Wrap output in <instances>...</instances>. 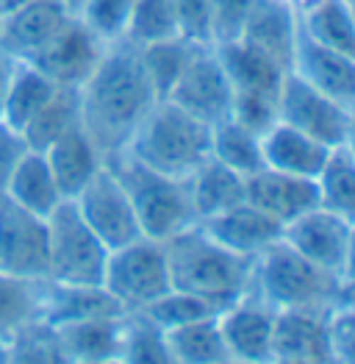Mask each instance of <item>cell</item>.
Returning a JSON list of instances; mask_svg holds the SVG:
<instances>
[{
    "label": "cell",
    "instance_id": "cell-1",
    "mask_svg": "<svg viewBox=\"0 0 355 364\" xmlns=\"http://www.w3.org/2000/svg\"><path fill=\"white\" fill-rule=\"evenodd\" d=\"M78 97L81 125L106 159L125 151L131 134L158 100L139 61V50L128 42L109 45L94 73L78 90Z\"/></svg>",
    "mask_w": 355,
    "mask_h": 364
},
{
    "label": "cell",
    "instance_id": "cell-2",
    "mask_svg": "<svg viewBox=\"0 0 355 364\" xmlns=\"http://www.w3.org/2000/svg\"><path fill=\"white\" fill-rule=\"evenodd\" d=\"M173 289L206 298L225 309L250 292L253 259L217 242L200 223L164 240Z\"/></svg>",
    "mask_w": 355,
    "mask_h": 364
},
{
    "label": "cell",
    "instance_id": "cell-3",
    "mask_svg": "<svg viewBox=\"0 0 355 364\" xmlns=\"http://www.w3.org/2000/svg\"><path fill=\"white\" fill-rule=\"evenodd\" d=\"M125 153L158 173L186 178L211 156V125L161 97L131 134Z\"/></svg>",
    "mask_w": 355,
    "mask_h": 364
},
{
    "label": "cell",
    "instance_id": "cell-4",
    "mask_svg": "<svg viewBox=\"0 0 355 364\" xmlns=\"http://www.w3.org/2000/svg\"><path fill=\"white\" fill-rule=\"evenodd\" d=\"M250 292L275 311L283 309H333L342 298V278L317 267L283 237L253 259Z\"/></svg>",
    "mask_w": 355,
    "mask_h": 364
},
{
    "label": "cell",
    "instance_id": "cell-5",
    "mask_svg": "<svg viewBox=\"0 0 355 364\" xmlns=\"http://www.w3.org/2000/svg\"><path fill=\"white\" fill-rule=\"evenodd\" d=\"M106 164L125 186L145 237L164 242L173 234L197 223L192 200H189L186 178L158 173L148 164L136 161L125 151L109 156Z\"/></svg>",
    "mask_w": 355,
    "mask_h": 364
},
{
    "label": "cell",
    "instance_id": "cell-6",
    "mask_svg": "<svg viewBox=\"0 0 355 364\" xmlns=\"http://www.w3.org/2000/svg\"><path fill=\"white\" fill-rule=\"evenodd\" d=\"M48 234H50L48 281L103 287V275H106L111 250L89 228L72 200H61L48 214Z\"/></svg>",
    "mask_w": 355,
    "mask_h": 364
},
{
    "label": "cell",
    "instance_id": "cell-7",
    "mask_svg": "<svg viewBox=\"0 0 355 364\" xmlns=\"http://www.w3.org/2000/svg\"><path fill=\"white\" fill-rule=\"evenodd\" d=\"M106 292L122 311H142L173 289L164 242L139 237L133 242L114 247L103 275Z\"/></svg>",
    "mask_w": 355,
    "mask_h": 364
},
{
    "label": "cell",
    "instance_id": "cell-8",
    "mask_svg": "<svg viewBox=\"0 0 355 364\" xmlns=\"http://www.w3.org/2000/svg\"><path fill=\"white\" fill-rule=\"evenodd\" d=\"M278 120L325 142L327 148H342L347 139L350 109L286 70L278 95Z\"/></svg>",
    "mask_w": 355,
    "mask_h": 364
},
{
    "label": "cell",
    "instance_id": "cell-9",
    "mask_svg": "<svg viewBox=\"0 0 355 364\" xmlns=\"http://www.w3.org/2000/svg\"><path fill=\"white\" fill-rule=\"evenodd\" d=\"M50 234L48 217L23 209L0 195V273L23 278H48Z\"/></svg>",
    "mask_w": 355,
    "mask_h": 364
},
{
    "label": "cell",
    "instance_id": "cell-10",
    "mask_svg": "<svg viewBox=\"0 0 355 364\" xmlns=\"http://www.w3.org/2000/svg\"><path fill=\"white\" fill-rule=\"evenodd\" d=\"M167 100L178 103L180 109H186L189 114H195L208 125H217L219 120L231 117L234 87L214 45L195 48L183 75L178 78L175 90L170 92Z\"/></svg>",
    "mask_w": 355,
    "mask_h": 364
},
{
    "label": "cell",
    "instance_id": "cell-11",
    "mask_svg": "<svg viewBox=\"0 0 355 364\" xmlns=\"http://www.w3.org/2000/svg\"><path fill=\"white\" fill-rule=\"evenodd\" d=\"M72 203L78 206L87 225L106 242L109 250L145 237L133 203L119 178L109 170V164H103V170L72 198Z\"/></svg>",
    "mask_w": 355,
    "mask_h": 364
},
{
    "label": "cell",
    "instance_id": "cell-12",
    "mask_svg": "<svg viewBox=\"0 0 355 364\" xmlns=\"http://www.w3.org/2000/svg\"><path fill=\"white\" fill-rule=\"evenodd\" d=\"M106 50H109V42H103L78 14H72L67 26L28 64L45 73L56 87L81 90Z\"/></svg>",
    "mask_w": 355,
    "mask_h": 364
},
{
    "label": "cell",
    "instance_id": "cell-13",
    "mask_svg": "<svg viewBox=\"0 0 355 364\" xmlns=\"http://www.w3.org/2000/svg\"><path fill=\"white\" fill-rule=\"evenodd\" d=\"M353 228L344 217L330 212L327 206H314L305 214H300L289 225H283V242H289L297 253H302L308 262L322 267L327 273L339 275L344 270L347 250L353 240Z\"/></svg>",
    "mask_w": 355,
    "mask_h": 364
},
{
    "label": "cell",
    "instance_id": "cell-14",
    "mask_svg": "<svg viewBox=\"0 0 355 364\" xmlns=\"http://www.w3.org/2000/svg\"><path fill=\"white\" fill-rule=\"evenodd\" d=\"M278 311L247 292L219 311L222 339L231 362H272V336Z\"/></svg>",
    "mask_w": 355,
    "mask_h": 364
},
{
    "label": "cell",
    "instance_id": "cell-15",
    "mask_svg": "<svg viewBox=\"0 0 355 364\" xmlns=\"http://www.w3.org/2000/svg\"><path fill=\"white\" fill-rule=\"evenodd\" d=\"M330 309H283L275 317L272 362L333 364L330 350Z\"/></svg>",
    "mask_w": 355,
    "mask_h": 364
},
{
    "label": "cell",
    "instance_id": "cell-16",
    "mask_svg": "<svg viewBox=\"0 0 355 364\" xmlns=\"http://www.w3.org/2000/svg\"><path fill=\"white\" fill-rule=\"evenodd\" d=\"M72 11L61 0H28L3 14L0 48L17 61H31L67 26Z\"/></svg>",
    "mask_w": 355,
    "mask_h": 364
},
{
    "label": "cell",
    "instance_id": "cell-17",
    "mask_svg": "<svg viewBox=\"0 0 355 364\" xmlns=\"http://www.w3.org/2000/svg\"><path fill=\"white\" fill-rule=\"evenodd\" d=\"M247 200L253 206H258L264 214H269L283 228L300 214L320 206L322 195H320L317 178H302V176L264 167L247 178Z\"/></svg>",
    "mask_w": 355,
    "mask_h": 364
},
{
    "label": "cell",
    "instance_id": "cell-18",
    "mask_svg": "<svg viewBox=\"0 0 355 364\" xmlns=\"http://www.w3.org/2000/svg\"><path fill=\"white\" fill-rule=\"evenodd\" d=\"M289 70L297 73L302 81L311 87L330 95L342 106L353 109L355 106V59L347 53L330 50L325 45L308 39L305 33L297 31L295 53Z\"/></svg>",
    "mask_w": 355,
    "mask_h": 364
},
{
    "label": "cell",
    "instance_id": "cell-19",
    "mask_svg": "<svg viewBox=\"0 0 355 364\" xmlns=\"http://www.w3.org/2000/svg\"><path fill=\"white\" fill-rule=\"evenodd\" d=\"M219 61L231 78L234 95H253V97H278L280 84L286 75V64L269 56L266 50L256 48L253 42L234 36L214 45Z\"/></svg>",
    "mask_w": 355,
    "mask_h": 364
},
{
    "label": "cell",
    "instance_id": "cell-20",
    "mask_svg": "<svg viewBox=\"0 0 355 364\" xmlns=\"http://www.w3.org/2000/svg\"><path fill=\"white\" fill-rule=\"evenodd\" d=\"M297 6L292 0H250L236 36L253 42L280 64H292L297 42Z\"/></svg>",
    "mask_w": 355,
    "mask_h": 364
},
{
    "label": "cell",
    "instance_id": "cell-21",
    "mask_svg": "<svg viewBox=\"0 0 355 364\" xmlns=\"http://www.w3.org/2000/svg\"><path fill=\"white\" fill-rule=\"evenodd\" d=\"M200 225L217 242H222L234 253L247 256V259H256L258 253H264L266 247L278 242L280 234H283V228L269 214L261 212L258 206H253L250 200L217 214L211 220H203Z\"/></svg>",
    "mask_w": 355,
    "mask_h": 364
},
{
    "label": "cell",
    "instance_id": "cell-22",
    "mask_svg": "<svg viewBox=\"0 0 355 364\" xmlns=\"http://www.w3.org/2000/svg\"><path fill=\"white\" fill-rule=\"evenodd\" d=\"M261 148H264L266 167L302 176V178H320L330 153L336 151V148H327L325 142H320L280 120L261 134Z\"/></svg>",
    "mask_w": 355,
    "mask_h": 364
},
{
    "label": "cell",
    "instance_id": "cell-23",
    "mask_svg": "<svg viewBox=\"0 0 355 364\" xmlns=\"http://www.w3.org/2000/svg\"><path fill=\"white\" fill-rule=\"evenodd\" d=\"M42 153L48 159V167L56 178V186L64 200H72L106 164V156L92 142L84 125L67 131Z\"/></svg>",
    "mask_w": 355,
    "mask_h": 364
},
{
    "label": "cell",
    "instance_id": "cell-24",
    "mask_svg": "<svg viewBox=\"0 0 355 364\" xmlns=\"http://www.w3.org/2000/svg\"><path fill=\"white\" fill-rule=\"evenodd\" d=\"M186 186H189V200L197 223L211 220L247 200V178L219 164L211 156L192 176H186Z\"/></svg>",
    "mask_w": 355,
    "mask_h": 364
},
{
    "label": "cell",
    "instance_id": "cell-25",
    "mask_svg": "<svg viewBox=\"0 0 355 364\" xmlns=\"http://www.w3.org/2000/svg\"><path fill=\"white\" fill-rule=\"evenodd\" d=\"M53 328L59 334L64 362H119L122 314L92 317Z\"/></svg>",
    "mask_w": 355,
    "mask_h": 364
},
{
    "label": "cell",
    "instance_id": "cell-26",
    "mask_svg": "<svg viewBox=\"0 0 355 364\" xmlns=\"http://www.w3.org/2000/svg\"><path fill=\"white\" fill-rule=\"evenodd\" d=\"M297 28L308 39L355 59V17L347 0L297 3Z\"/></svg>",
    "mask_w": 355,
    "mask_h": 364
},
{
    "label": "cell",
    "instance_id": "cell-27",
    "mask_svg": "<svg viewBox=\"0 0 355 364\" xmlns=\"http://www.w3.org/2000/svg\"><path fill=\"white\" fill-rule=\"evenodd\" d=\"M125 314L119 304L106 292V287H78V284H45V314L42 320L50 326H67L92 317H114Z\"/></svg>",
    "mask_w": 355,
    "mask_h": 364
},
{
    "label": "cell",
    "instance_id": "cell-28",
    "mask_svg": "<svg viewBox=\"0 0 355 364\" xmlns=\"http://www.w3.org/2000/svg\"><path fill=\"white\" fill-rule=\"evenodd\" d=\"M48 278H23L0 273V345L6 348L23 328L45 314Z\"/></svg>",
    "mask_w": 355,
    "mask_h": 364
},
{
    "label": "cell",
    "instance_id": "cell-29",
    "mask_svg": "<svg viewBox=\"0 0 355 364\" xmlns=\"http://www.w3.org/2000/svg\"><path fill=\"white\" fill-rule=\"evenodd\" d=\"M167 348H170V362L173 364H225L228 350L222 339L219 326V311L208 314L200 320L183 323L178 328L167 331Z\"/></svg>",
    "mask_w": 355,
    "mask_h": 364
},
{
    "label": "cell",
    "instance_id": "cell-30",
    "mask_svg": "<svg viewBox=\"0 0 355 364\" xmlns=\"http://www.w3.org/2000/svg\"><path fill=\"white\" fill-rule=\"evenodd\" d=\"M6 198H11L14 203H20L23 209L39 217H48L64 200L56 186V178L48 167L45 153L28 151L23 156V161L17 164L11 181L6 186Z\"/></svg>",
    "mask_w": 355,
    "mask_h": 364
},
{
    "label": "cell",
    "instance_id": "cell-31",
    "mask_svg": "<svg viewBox=\"0 0 355 364\" xmlns=\"http://www.w3.org/2000/svg\"><path fill=\"white\" fill-rule=\"evenodd\" d=\"M211 159L231 167L234 173L250 178L258 170H264V148L261 134L250 131L234 117H225L217 125H211Z\"/></svg>",
    "mask_w": 355,
    "mask_h": 364
},
{
    "label": "cell",
    "instance_id": "cell-32",
    "mask_svg": "<svg viewBox=\"0 0 355 364\" xmlns=\"http://www.w3.org/2000/svg\"><path fill=\"white\" fill-rule=\"evenodd\" d=\"M56 90L59 87L45 73H39L33 64L17 61L9 92H6V103H3V122H9L11 128L23 134L26 125L33 120V114L50 100V95Z\"/></svg>",
    "mask_w": 355,
    "mask_h": 364
},
{
    "label": "cell",
    "instance_id": "cell-33",
    "mask_svg": "<svg viewBox=\"0 0 355 364\" xmlns=\"http://www.w3.org/2000/svg\"><path fill=\"white\" fill-rule=\"evenodd\" d=\"M78 125H81V97H78V90L59 87L50 95V100L33 114V120L26 125L23 136H26L31 151L42 153L45 148H50L59 136H64L67 131H72Z\"/></svg>",
    "mask_w": 355,
    "mask_h": 364
},
{
    "label": "cell",
    "instance_id": "cell-34",
    "mask_svg": "<svg viewBox=\"0 0 355 364\" xmlns=\"http://www.w3.org/2000/svg\"><path fill=\"white\" fill-rule=\"evenodd\" d=\"M195 48H197V42H189L186 36H173V39H164V42L136 48L139 61L145 67V75H148L150 87H153L158 100L170 97V92L175 90L178 78L183 75Z\"/></svg>",
    "mask_w": 355,
    "mask_h": 364
},
{
    "label": "cell",
    "instance_id": "cell-35",
    "mask_svg": "<svg viewBox=\"0 0 355 364\" xmlns=\"http://www.w3.org/2000/svg\"><path fill=\"white\" fill-rule=\"evenodd\" d=\"M119 362L173 364L170 362V348H167V331L150 317L148 311H125L122 314Z\"/></svg>",
    "mask_w": 355,
    "mask_h": 364
},
{
    "label": "cell",
    "instance_id": "cell-36",
    "mask_svg": "<svg viewBox=\"0 0 355 364\" xmlns=\"http://www.w3.org/2000/svg\"><path fill=\"white\" fill-rule=\"evenodd\" d=\"M320 181L322 206L355 225V156L347 148H336L327 159Z\"/></svg>",
    "mask_w": 355,
    "mask_h": 364
},
{
    "label": "cell",
    "instance_id": "cell-37",
    "mask_svg": "<svg viewBox=\"0 0 355 364\" xmlns=\"http://www.w3.org/2000/svg\"><path fill=\"white\" fill-rule=\"evenodd\" d=\"M173 36H180L173 0H136L133 3L122 42H128L133 48H145V45L164 42Z\"/></svg>",
    "mask_w": 355,
    "mask_h": 364
},
{
    "label": "cell",
    "instance_id": "cell-38",
    "mask_svg": "<svg viewBox=\"0 0 355 364\" xmlns=\"http://www.w3.org/2000/svg\"><path fill=\"white\" fill-rule=\"evenodd\" d=\"M6 362H64L56 328L45 320L31 323L6 345Z\"/></svg>",
    "mask_w": 355,
    "mask_h": 364
},
{
    "label": "cell",
    "instance_id": "cell-39",
    "mask_svg": "<svg viewBox=\"0 0 355 364\" xmlns=\"http://www.w3.org/2000/svg\"><path fill=\"white\" fill-rule=\"evenodd\" d=\"M150 317L164 328H178L183 323H192V320H200V317H208V314H217L222 311L219 306H214L206 298H197V295H189V292H180V289H170L167 295H161L155 304H150L148 309Z\"/></svg>",
    "mask_w": 355,
    "mask_h": 364
},
{
    "label": "cell",
    "instance_id": "cell-40",
    "mask_svg": "<svg viewBox=\"0 0 355 364\" xmlns=\"http://www.w3.org/2000/svg\"><path fill=\"white\" fill-rule=\"evenodd\" d=\"M133 3L136 0H84V6L78 9V17L103 42L114 45V42H122V36H125Z\"/></svg>",
    "mask_w": 355,
    "mask_h": 364
},
{
    "label": "cell",
    "instance_id": "cell-41",
    "mask_svg": "<svg viewBox=\"0 0 355 364\" xmlns=\"http://www.w3.org/2000/svg\"><path fill=\"white\" fill-rule=\"evenodd\" d=\"M180 36L197 45H214V3L211 0H173Z\"/></svg>",
    "mask_w": 355,
    "mask_h": 364
},
{
    "label": "cell",
    "instance_id": "cell-42",
    "mask_svg": "<svg viewBox=\"0 0 355 364\" xmlns=\"http://www.w3.org/2000/svg\"><path fill=\"white\" fill-rule=\"evenodd\" d=\"M333 364H355V306L336 304L327 314Z\"/></svg>",
    "mask_w": 355,
    "mask_h": 364
},
{
    "label": "cell",
    "instance_id": "cell-43",
    "mask_svg": "<svg viewBox=\"0 0 355 364\" xmlns=\"http://www.w3.org/2000/svg\"><path fill=\"white\" fill-rule=\"evenodd\" d=\"M31 148L26 136L17 128H11L9 122L0 120V195H6V186H9L17 164L23 161V156Z\"/></svg>",
    "mask_w": 355,
    "mask_h": 364
},
{
    "label": "cell",
    "instance_id": "cell-44",
    "mask_svg": "<svg viewBox=\"0 0 355 364\" xmlns=\"http://www.w3.org/2000/svg\"><path fill=\"white\" fill-rule=\"evenodd\" d=\"M211 3H214V45L234 39L250 9V0H211Z\"/></svg>",
    "mask_w": 355,
    "mask_h": 364
},
{
    "label": "cell",
    "instance_id": "cell-45",
    "mask_svg": "<svg viewBox=\"0 0 355 364\" xmlns=\"http://www.w3.org/2000/svg\"><path fill=\"white\" fill-rule=\"evenodd\" d=\"M14 67H17V59L9 56V53L0 48V120H3V103H6V92H9V84H11Z\"/></svg>",
    "mask_w": 355,
    "mask_h": 364
},
{
    "label": "cell",
    "instance_id": "cell-46",
    "mask_svg": "<svg viewBox=\"0 0 355 364\" xmlns=\"http://www.w3.org/2000/svg\"><path fill=\"white\" fill-rule=\"evenodd\" d=\"M342 284H355V228L353 240H350V250H347V262H344V270H342Z\"/></svg>",
    "mask_w": 355,
    "mask_h": 364
},
{
    "label": "cell",
    "instance_id": "cell-47",
    "mask_svg": "<svg viewBox=\"0 0 355 364\" xmlns=\"http://www.w3.org/2000/svg\"><path fill=\"white\" fill-rule=\"evenodd\" d=\"M342 148H347V151L355 156V106L350 109V125H347V139H344V145Z\"/></svg>",
    "mask_w": 355,
    "mask_h": 364
},
{
    "label": "cell",
    "instance_id": "cell-48",
    "mask_svg": "<svg viewBox=\"0 0 355 364\" xmlns=\"http://www.w3.org/2000/svg\"><path fill=\"white\" fill-rule=\"evenodd\" d=\"M339 304L355 306V284H342V298H339Z\"/></svg>",
    "mask_w": 355,
    "mask_h": 364
},
{
    "label": "cell",
    "instance_id": "cell-49",
    "mask_svg": "<svg viewBox=\"0 0 355 364\" xmlns=\"http://www.w3.org/2000/svg\"><path fill=\"white\" fill-rule=\"evenodd\" d=\"M23 3H28V0H0V11L9 14V11H14V9L23 6Z\"/></svg>",
    "mask_w": 355,
    "mask_h": 364
},
{
    "label": "cell",
    "instance_id": "cell-50",
    "mask_svg": "<svg viewBox=\"0 0 355 364\" xmlns=\"http://www.w3.org/2000/svg\"><path fill=\"white\" fill-rule=\"evenodd\" d=\"M61 3H64V6H67L72 14H78V9L84 6V0H61Z\"/></svg>",
    "mask_w": 355,
    "mask_h": 364
},
{
    "label": "cell",
    "instance_id": "cell-51",
    "mask_svg": "<svg viewBox=\"0 0 355 364\" xmlns=\"http://www.w3.org/2000/svg\"><path fill=\"white\" fill-rule=\"evenodd\" d=\"M0 362H6V348L0 345Z\"/></svg>",
    "mask_w": 355,
    "mask_h": 364
},
{
    "label": "cell",
    "instance_id": "cell-52",
    "mask_svg": "<svg viewBox=\"0 0 355 364\" xmlns=\"http://www.w3.org/2000/svg\"><path fill=\"white\" fill-rule=\"evenodd\" d=\"M347 6H350V11H353V17H355V0H347Z\"/></svg>",
    "mask_w": 355,
    "mask_h": 364
},
{
    "label": "cell",
    "instance_id": "cell-53",
    "mask_svg": "<svg viewBox=\"0 0 355 364\" xmlns=\"http://www.w3.org/2000/svg\"><path fill=\"white\" fill-rule=\"evenodd\" d=\"M292 3H295V6H297V3H302V0H292Z\"/></svg>",
    "mask_w": 355,
    "mask_h": 364
},
{
    "label": "cell",
    "instance_id": "cell-54",
    "mask_svg": "<svg viewBox=\"0 0 355 364\" xmlns=\"http://www.w3.org/2000/svg\"><path fill=\"white\" fill-rule=\"evenodd\" d=\"M0 23H3V11H0Z\"/></svg>",
    "mask_w": 355,
    "mask_h": 364
}]
</instances>
